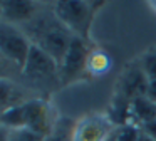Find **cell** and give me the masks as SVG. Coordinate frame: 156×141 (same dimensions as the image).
<instances>
[{
  "label": "cell",
  "mask_w": 156,
  "mask_h": 141,
  "mask_svg": "<svg viewBox=\"0 0 156 141\" xmlns=\"http://www.w3.org/2000/svg\"><path fill=\"white\" fill-rule=\"evenodd\" d=\"M116 124L106 111L89 113L76 119L74 141H108L114 134Z\"/></svg>",
  "instance_id": "52a82bcc"
},
{
  "label": "cell",
  "mask_w": 156,
  "mask_h": 141,
  "mask_svg": "<svg viewBox=\"0 0 156 141\" xmlns=\"http://www.w3.org/2000/svg\"><path fill=\"white\" fill-rule=\"evenodd\" d=\"M41 7V2H0V15L4 22L22 27L34 19Z\"/></svg>",
  "instance_id": "30bf717a"
},
{
  "label": "cell",
  "mask_w": 156,
  "mask_h": 141,
  "mask_svg": "<svg viewBox=\"0 0 156 141\" xmlns=\"http://www.w3.org/2000/svg\"><path fill=\"white\" fill-rule=\"evenodd\" d=\"M111 67H112L111 56L104 49L92 47L87 57V64H86V76L102 77L111 70Z\"/></svg>",
  "instance_id": "7c38bea8"
},
{
  "label": "cell",
  "mask_w": 156,
  "mask_h": 141,
  "mask_svg": "<svg viewBox=\"0 0 156 141\" xmlns=\"http://www.w3.org/2000/svg\"><path fill=\"white\" fill-rule=\"evenodd\" d=\"M149 79L146 77V74L143 72L139 62L136 66H131L128 70L121 74L118 81V96L124 97L128 101H133L134 97L144 96L146 87H148Z\"/></svg>",
  "instance_id": "9c48e42d"
},
{
  "label": "cell",
  "mask_w": 156,
  "mask_h": 141,
  "mask_svg": "<svg viewBox=\"0 0 156 141\" xmlns=\"http://www.w3.org/2000/svg\"><path fill=\"white\" fill-rule=\"evenodd\" d=\"M91 44L87 39L82 37H74L66 50L64 57L59 62V74H61V82L62 86H69V84L79 81L82 76H86V64H87V57L91 52Z\"/></svg>",
  "instance_id": "5b68a950"
},
{
  "label": "cell",
  "mask_w": 156,
  "mask_h": 141,
  "mask_svg": "<svg viewBox=\"0 0 156 141\" xmlns=\"http://www.w3.org/2000/svg\"><path fill=\"white\" fill-rule=\"evenodd\" d=\"M108 141H114V136H111V138H109V139Z\"/></svg>",
  "instance_id": "603a6c76"
},
{
  "label": "cell",
  "mask_w": 156,
  "mask_h": 141,
  "mask_svg": "<svg viewBox=\"0 0 156 141\" xmlns=\"http://www.w3.org/2000/svg\"><path fill=\"white\" fill-rule=\"evenodd\" d=\"M139 66L149 81L156 79V49H151L149 52H146L139 60Z\"/></svg>",
  "instance_id": "e0dca14e"
},
{
  "label": "cell",
  "mask_w": 156,
  "mask_h": 141,
  "mask_svg": "<svg viewBox=\"0 0 156 141\" xmlns=\"http://www.w3.org/2000/svg\"><path fill=\"white\" fill-rule=\"evenodd\" d=\"M141 133L156 141V119H153V121H149V123L143 124V126H141Z\"/></svg>",
  "instance_id": "ac0fdd59"
},
{
  "label": "cell",
  "mask_w": 156,
  "mask_h": 141,
  "mask_svg": "<svg viewBox=\"0 0 156 141\" xmlns=\"http://www.w3.org/2000/svg\"><path fill=\"white\" fill-rule=\"evenodd\" d=\"M139 141H154V139H151L149 136H146V134L141 133V138H139Z\"/></svg>",
  "instance_id": "44dd1931"
},
{
  "label": "cell",
  "mask_w": 156,
  "mask_h": 141,
  "mask_svg": "<svg viewBox=\"0 0 156 141\" xmlns=\"http://www.w3.org/2000/svg\"><path fill=\"white\" fill-rule=\"evenodd\" d=\"M74 119L59 116L52 131L44 138V141H74Z\"/></svg>",
  "instance_id": "4fadbf2b"
},
{
  "label": "cell",
  "mask_w": 156,
  "mask_h": 141,
  "mask_svg": "<svg viewBox=\"0 0 156 141\" xmlns=\"http://www.w3.org/2000/svg\"><path fill=\"white\" fill-rule=\"evenodd\" d=\"M149 7H151V9L156 12V2H149Z\"/></svg>",
  "instance_id": "7402d4cb"
},
{
  "label": "cell",
  "mask_w": 156,
  "mask_h": 141,
  "mask_svg": "<svg viewBox=\"0 0 156 141\" xmlns=\"http://www.w3.org/2000/svg\"><path fill=\"white\" fill-rule=\"evenodd\" d=\"M59 114L54 104L47 97H35L14 109L5 111L0 114V126L5 129H30L42 136H47L52 131Z\"/></svg>",
  "instance_id": "7a4b0ae2"
},
{
  "label": "cell",
  "mask_w": 156,
  "mask_h": 141,
  "mask_svg": "<svg viewBox=\"0 0 156 141\" xmlns=\"http://www.w3.org/2000/svg\"><path fill=\"white\" fill-rule=\"evenodd\" d=\"M114 141H139L141 138V128L136 126V124H122L118 126L114 131Z\"/></svg>",
  "instance_id": "5bb4252c"
},
{
  "label": "cell",
  "mask_w": 156,
  "mask_h": 141,
  "mask_svg": "<svg viewBox=\"0 0 156 141\" xmlns=\"http://www.w3.org/2000/svg\"><path fill=\"white\" fill-rule=\"evenodd\" d=\"M0 79L22 81V69H19L14 62H10L2 52H0Z\"/></svg>",
  "instance_id": "9a60e30c"
},
{
  "label": "cell",
  "mask_w": 156,
  "mask_h": 141,
  "mask_svg": "<svg viewBox=\"0 0 156 141\" xmlns=\"http://www.w3.org/2000/svg\"><path fill=\"white\" fill-rule=\"evenodd\" d=\"M156 119V104L146 96L134 97L129 101V123L141 128L143 124Z\"/></svg>",
  "instance_id": "8fae6325"
},
{
  "label": "cell",
  "mask_w": 156,
  "mask_h": 141,
  "mask_svg": "<svg viewBox=\"0 0 156 141\" xmlns=\"http://www.w3.org/2000/svg\"><path fill=\"white\" fill-rule=\"evenodd\" d=\"M35 97L41 96L34 92L24 81L0 79V114H4L9 109H14L30 99H35Z\"/></svg>",
  "instance_id": "ba28073f"
},
{
  "label": "cell",
  "mask_w": 156,
  "mask_h": 141,
  "mask_svg": "<svg viewBox=\"0 0 156 141\" xmlns=\"http://www.w3.org/2000/svg\"><path fill=\"white\" fill-rule=\"evenodd\" d=\"M22 81L41 97L49 99V96L62 86L59 62L44 50L32 45L30 54L22 67Z\"/></svg>",
  "instance_id": "3957f363"
},
{
  "label": "cell",
  "mask_w": 156,
  "mask_h": 141,
  "mask_svg": "<svg viewBox=\"0 0 156 141\" xmlns=\"http://www.w3.org/2000/svg\"><path fill=\"white\" fill-rule=\"evenodd\" d=\"M51 7L57 19L76 37L89 40V29L94 15V5L91 2H54Z\"/></svg>",
  "instance_id": "277c9868"
},
{
  "label": "cell",
  "mask_w": 156,
  "mask_h": 141,
  "mask_svg": "<svg viewBox=\"0 0 156 141\" xmlns=\"http://www.w3.org/2000/svg\"><path fill=\"white\" fill-rule=\"evenodd\" d=\"M0 20H2V15H0Z\"/></svg>",
  "instance_id": "cb8c5ba5"
},
{
  "label": "cell",
  "mask_w": 156,
  "mask_h": 141,
  "mask_svg": "<svg viewBox=\"0 0 156 141\" xmlns=\"http://www.w3.org/2000/svg\"><path fill=\"white\" fill-rule=\"evenodd\" d=\"M0 141H7V129L0 126Z\"/></svg>",
  "instance_id": "ffe728a7"
},
{
  "label": "cell",
  "mask_w": 156,
  "mask_h": 141,
  "mask_svg": "<svg viewBox=\"0 0 156 141\" xmlns=\"http://www.w3.org/2000/svg\"><path fill=\"white\" fill-rule=\"evenodd\" d=\"M32 44L19 25L0 20V52L19 69H22L30 54Z\"/></svg>",
  "instance_id": "8992f818"
},
{
  "label": "cell",
  "mask_w": 156,
  "mask_h": 141,
  "mask_svg": "<svg viewBox=\"0 0 156 141\" xmlns=\"http://www.w3.org/2000/svg\"><path fill=\"white\" fill-rule=\"evenodd\" d=\"M146 97H148L151 103L156 104V79H151L148 82V87H146Z\"/></svg>",
  "instance_id": "d6986e66"
},
{
  "label": "cell",
  "mask_w": 156,
  "mask_h": 141,
  "mask_svg": "<svg viewBox=\"0 0 156 141\" xmlns=\"http://www.w3.org/2000/svg\"><path fill=\"white\" fill-rule=\"evenodd\" d=\"M29 37L30 44L37 49L44 50L54 60L61 62L66 50L69 49L74 34L57 19L51 3H42L41 10L32 20L20 27Z\"/></svg>",
  "instance_id": "6da1fadb"
},
{
  "label": "cell",
  "mask_w": 156,
  "mask_h": 141,
  "mask_svg": "<svg viewBox=\"0 0 156 141\" xmlns=\"http://www.w3.org/2000/svg\"><path fill=\"white\" fill-rule=\"evenodd\" d=\"M7 141H44V136L30 129H7Z\"/></svg>",
  "instance_id": "2e32d148"
}]
</instances>
